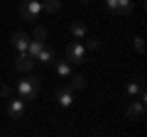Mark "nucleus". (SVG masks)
Instances as JSON below:
<instances>
[{
	"instance_id": "obj_1",
	"label": "nucleus",
	"mask_w": 147,
	"mask_h": 137,
	"mask_svg": "<svg viewBox=\"0 0 147 137\" xmlns=\"http://www.w3.org/2000/svg\"><path fill=\"white\" fill-rule=\"evenodd\" d=\"M37 93H39V79H37V76H25V79L17 83V95H20L22 100H32Z\"/></svg>"
},
{
	"instance_id": "obj_2",
	"label": "nucleus",
	"mask_w": 147,
	"mask_h": 137,
	"mask_svg": "<svg viewBox=\"0 0 147 137\" xmlns=\"http://www.w3.org/2000/svg\"><path fill=\"white\" fill-rule=\"evenodd\" d=\"M66 61L69 64H84L86 61V47L79 42H71L66 47Z\"/></svg>"
},
{
	"instance_id": "obj_3",
	"label": "nucleus",
	"mask_w": 147,
	"mask_h": 137,
	"mask_svg": "<svg viewBox=\"0 0 147 137\" xmlns=\"http://www.w3.org/2000/svg\"><path fill=\"white\" fill-rule=\"evenodd\" d=\"M39 12H42V3H37V0H25L20 5V15L25 17L27 22H34Z\"/></svg>"
},
{
	"instance_id": "obj_4",
	"label": "nucleus",
	"mask_w": 147,
	"mask_h": 137,
	"mask_svg": "<svg viewBox=\"0 0 147 137\" xmlns=\"http://www.w3.org/2000/svg\"><path fill=\"white\" fill-rule=\"evenodd\" d=\"M105 7H108L113 15L125 17V15L132 12V0H105Z\"/></svg>"
},
{
	"instance_id": "obj_5",
	"label": "nucleus",
	"mask_w": 147,
	"mask_h": 137,
	"mask_svg": "<svg viewBox=\"0 0 147 137\" xmlns=\"http://www.w3.org/2000/svg\"><path fill=\"white\" fill-rule=\"evenodd\" d=\"M54 98L59 100V105H61V108H69L74 103V88H71V86L57 88V91H54Z\"/></svg>"
},
{
	"instance_id": "obj_6",
	"label": "nucleus",
	"mask_w": 147,
	"mask_h": 137,
	"mask_svg": "<svg viewBox=\"0 0 147 137\" xmlns=\"http://www.w3.org/2000/svg\"><path fill=\"white\" fill-rule=\"evenodd\" d=\"M15 68L17 71H32L34 68V56H30L27 52H20L15 59Z\"/></svg>"
},
{
	"instance_id": "obj_7",
	"label": "nucleus",
	"mask_w": 147,
	"mask_h": 137,
	"mask_svg": "<svg viewBox=\"0 0 147 137\" xmlns=\"http://www.w3.org/2000/svg\"><path fill=\"white\" fill-rule=\"evenodd\" d=\"M127 118L130 120H142L145 118V100H132L130 105H127Z\"/></svg>"
},
{
	"instance_id": "obj_8",
	"label": "nucleus",
	"mask_w": 147,
	"mask_h": 137,
	"mask_svg": "<svg viewBox=\"0 0 147 137\" xmlns=\"http://www.w3.org/2000/svg\"><path fill=\"white\" fill-rule=\"evenodd\" d=\"M22 113H25V100L22 98H10V105H7V115L12 120H20Z\"/></svg>"
},
{
	"instance_id": "obj_9",
	"label": "nucleus",
	"mask_w": 147,
	"mask_h": 137,
	"mask_svg": "<svg viewBox=\"0 0 147 137\" xmlns=\"http://www.w3.org/2000/svg\"><path fill=\"white\" fill-rule=\"evenodd\" d=\"M12 42H15V47L20 49V52H27V44H30V37H27L25 32H12Z\"/></svg>"
},
{
	"instance_id": "obj_10",
	"label": "nucleus",
	"mask_w": 147,
	"mask_h": 137,
	"mask_svg": "<svg viewBox=\"0 0 147 137\" xmlns=\"http://www.w3.org/2000/svg\"><path fill=\"white\" fill-rule=\"evenodd\" d=\"M52 64H54V66H57V74L61 76V79H66V76L71 74V64H69L66 59H61V61H59V59H54Z\"/></svg>"
},
{
	"instance_id": "obj_11",
	"label": "nucleus",
	"mask_w": 147,
	"mask_h": 137,
	"mask_svg": "<svg viewBox=\"0 0 147 137\" xmlns=\"http://www.w3.org/2000/svg\"><path fill=\"white\" fill-rule=\"evenodd\" d=\"M127 93H130V95H140V93H145V83H142V76H137L135 81H130V83H127Z\"/></svg>"
},
{
	"instance_id": "obj_12",
	"label": "nucleus",
	"mask_w": 147,
	"mask_h": 137,
	"mask_svg": "<svg viewBox=\"0 0 147 137\" xmlns=\"http://www.w3.org/2000/svg\"><path fill=\"white\" fill-rule=\"evenodd\" d=\"M59 10H61V0H44L42 3V12H47V15H54Z\"/></svg>"
},
{
	"instance_id": "obj_13",
	"label": "nucleus",
	"mask_w": 147,
	"mask_h": 137,
	"mask_svg": "<svg viewBox=\"0 0 147 137\" xmlns=\"http://www.w3.org/2000/svg\"><path fill=\"white\" fill-rule=\"evenodd\" d=\"M42 47H44V42H39V39H30V44H27V54L34 56V61H37V54L42 52Z\"/></svg>"
},
{
	"instance_id": "obj_14",
	"label": "nucleus",
	"mask_w": 147,
	"mask_h": 137,
	"mask_svg": "<svg viewBox=\"0 0 147 137\" xmlns=\"http://www.w3.org/2000/svg\"><path fill=\"white\" fill-rule=\"evenodd\" d=\"M69 30H71V34H74L76 39H84V37H86V25H84V22H71Z\"/></svg>"
},
{
	"instance_id": "obj_15",
	"label": "nucleus",
	"mask_w": 147,
	"mask_h": 137,
	"mask_svg": "<svg viewBox=\"0 0 147 137\" xmlns=\"http://www.w3.org/2000/svg\"><path fill=\"white\" fill-rule=\"evenodd\" d=\"M37 61H42V64H52L54 61V52L49 47H42V52L37 54Z\"/></svg>"
},
{
	"instance_id": "obj_16",
	"label": "nucleus",
	"mask_w": 147,
	"mask_h": 137,
	"mask_svg": "<svg viewBox=\"0 0 147 137\" xmlns=\"http://www.w3.org/2000/svg\"><path fill=\"white\" fill-rule=\"evenodd\" d=\"M69 76H71V88H76V91L86 88V79L81 74H69Z\"/></svg>"
},
{
	"instance_id": "obj_17",
	"label": "nucleus",
	"mask_w": 147,
	"mask_h": 137,
	"mask_svg": "<svg viewBox=\"0 0 147 137\" xmlns=\"http://www.w3.org/2000/svg\"><path fill=\"white\" fill-rule=\"evenodd\" d=\"M47 34H49L47 27H44V25H37V27H34V34H32V39H39V42H44V39H47Z\"/></svg>"
},
{
	"instance_id": "obj_18",
	"label": "nucleus",
	"mask_w": 147,
	"mask_h": 137,
	"mask_svg": "<svg viewBox=\"0 0 147 137\" xmlns=\"http://www.w3.org/2000/svg\"><path fill=\"white\" fill-rule=\"evenodd\" d=\"M15 95H17L15 88H10V86H5V83H0V98H7V100H10V98H15Z\"/></svg>"
},
{
	"instance_id": "obj_19",
	"label": "nucleus",
	"mask_w": 147,
	"mask_h": 137,
	"mask_svg": "<svg viewBox=\"0 0 147 137\" xmlns=\"http://www.w3.org/2000/svg\"><path fill=\"white\" fill-rule=\"evenodd\" d=\"M86 49H91V52L100 49V39L98 37H88V39H86Z\"/></svg>"
},
{
	"instance_id": "obj_20",
	"label": "nucleus",
	"mask_w": 147,
	"mask_h": 137,
	"mask_svg": "<svg viewBox=\"0 0 147 137\" xmlns=\"http://www.w3.org/2000/svg\"><path fill=\"white\" fill-rule=\"evenodd\" d=\"M132 42H135V49H137V52H145V42H142V37H135V39H132Z\"/></svg>"
},
{
	"instance_id": "obj_21",
	"label": "nucleus",
	"mask_w": 147,
	"mask_h": 137,
	"mask_svg": "<svg viewBox=\"0 0 147 137\" xmlns=\"http://www.w3.org/2000/svg\"><path fill=\"white\" fill-rule=\"evenodd\" d=\"M84 3H91V0H84Z\"/></svg>"
}]
</instances>
